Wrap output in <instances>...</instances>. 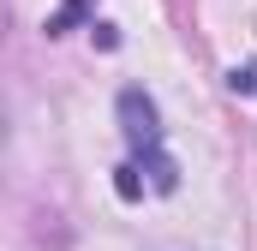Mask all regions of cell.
<instances>
[{
    "label": "cell",
    "mask_w": 257,
    "mask_h": 251,
    "mask_svg": "<svg viewBox=\"0 0 257 251\" xmlns=\"http://www.w3.org/2000/svg\"><path fill=\"white\" fill-rule=\"evenodd\" d=\"M114 191H120V197L132 203V197L144 191V186H138V168H120V174H114Z\"/></svg>",
    "instance_id": "cell-4"
},
{
    "label": "cell",
    "mask_w": 257,
    "mask_h": 251,
    "mask_svg": "<svg viewBox=\"0 0 257 251\" xmlns=\"http://www.w3.org/2000/svg\"><path fill=\"white\" fill-rule=\"evenodd\" d=\"M90 6H96V0H66L60 12H54V18H48V36H66V30H72V24H78V18H84V12H90Z\"/></svg>",
    "instance_id": "cell-2"
},
{
    "label": "cell",
    "mask_w": 257,
    "mask_h": 251,
    "mask_svg": "<svg viewBox=\"0 0 257 251\" xmlns=\"http://www.w3.org/2000/svg\"><path fill=\"white\" fill-rule=\"evenodd\" d=\"M120 132H126L132 156L144 162V174H150V186L156 191H174L180 186V168H174V156L162 150V120H156V102L132 84V90H120Z\"/></svg>",
    "instance_id": "cell-1"
},
{
    "label": "cell",
    "mask_w": 257,
    "mask_h": 251,
    "mask_svg": "<svg viewBox=\"0 0 257 251\" xmlns=\"http://www.w3.org/2000/svg\"><path fill=\"white\" fill-rule=\"evenodd\" d=\"M227 84H233V96H257V66H233Z\"/></svg>",
    "instance_id": "cell-3"
}]
</instances>
